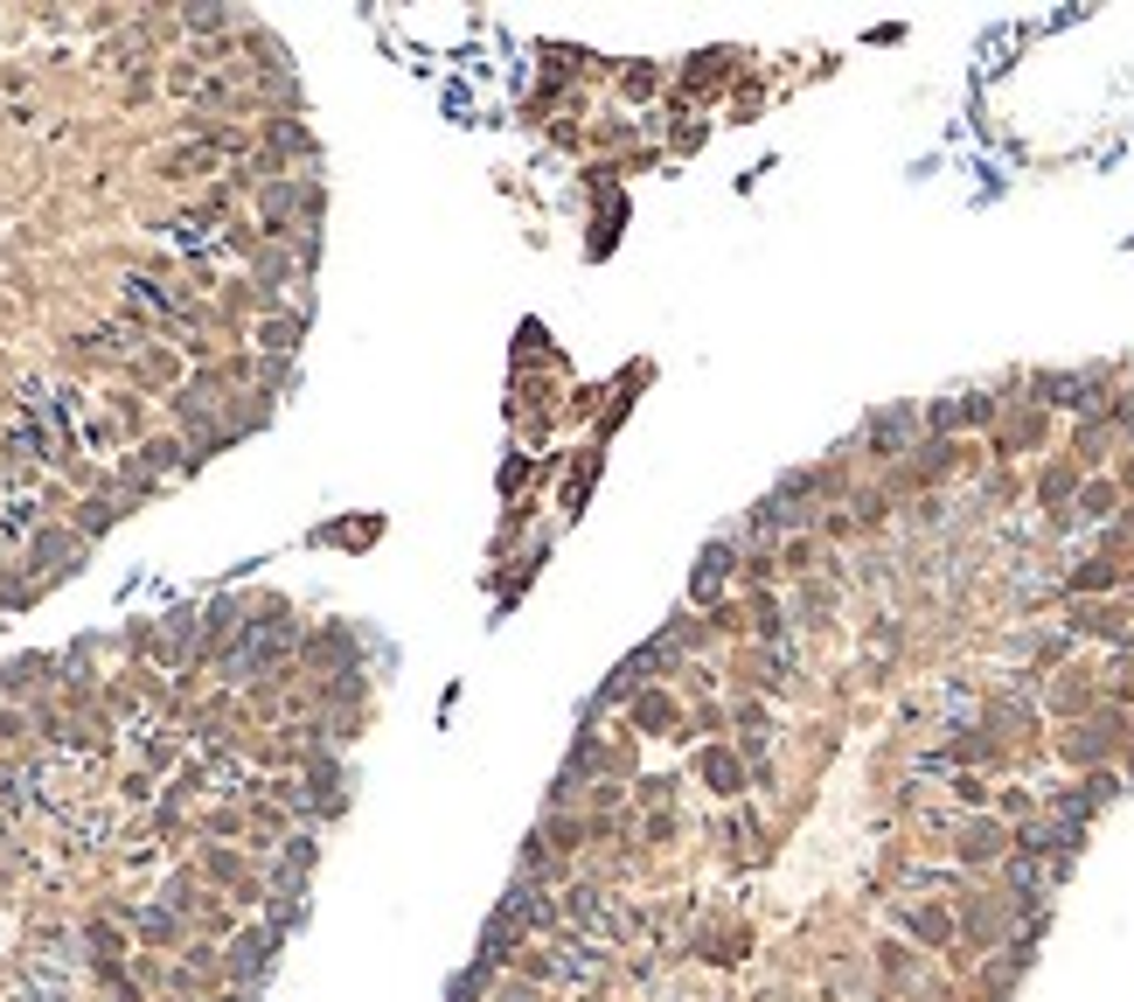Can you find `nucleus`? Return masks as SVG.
<instances>
[{"label": "nucleus", "instance_id": "f257e3e1", "mask_svg": "<svg viewBox=\"0 0 1134 1002\" xmlns=\"http://www.w3.org/2000/svg\"><path fill=\"white\" fill-rule=\"evenodd\" d=\"M1009 849H1016V828L1003 815H968L954 836V863L960 871H989V863H1009Z\"/></svg>", "mask_w": 1134, "mask_h": 1002}, {"label": "nucleus", "instance_id": "f03ea898", "mask_svg": "<svg viewBox=\"0 0 1134 1002\" xmlns=\"http://www.w3.org/2000/svg\"><path fill=\"white\" fill-rule=\"evenodd\" d=\"M495 912H501V919H516L529 940H536V933H557V926H564L557 898H551V884H536V877H516V884L501 892V905H495Z\"/></svg>", "mask_w": 1134, "mask_h": 1002}, {"label": "nucleus", "instance_id": "7ed1b4c3", "mask_svg": "<svg viewBox=\"0 0 1134 1002\" xmlns=\"http://www.w3.org/2000/svg\"><path fill=\"white\" fill-rule=\"evenodd\" d=\"M557 912H564V926H571L578 940H613V912H619V898H606L599 884H571V892L557 898Z\"/></svg>", "mask_w": 1134, "mask_h": 1002}, {"label": "nucleus", "instance_id": "20e7f679", "mask_svg": "<svg viewBox=\"0 0 1134 1002\" xmlns=\"http://www.w3.org/2000/svg\"><path fill=\"white\" fill-rule=\"evenodd\" d=\"M898 919H905V933H912V940H925V947H947V940L960 933V919L947 912V905H905Z\"/></svg>", "mask_w": 1134, "mask_h": 1002}, {"label": "nucleus", "instance_id": "39448f33", "mask_svg": "<svg viewBox=\"0 0 1134 1002\" xmlns=\"http://www.w3.org/2000/svg\"><path fill=\"white\" fill-rule=\"evenodd\" d=\"M696 773H704L717 793H745V766L731 759V752H704V759H696Z\"/></svg>", "mask_w": 1134, "mask_h": 1002}, {"label": "nucleus", "instance_id": "423d86ee", "mask_svg": "<svg viewBox=\"0 0 1134 1002\" xmlns=\"http://www.w3.org/2000/svg\"><path fill=\"white\" fill-rule=\"evenodd\" d=\"M1072 627H1079V634H1107V640H1127V620L1107 613V606H1079V613H1072Z\"/></svg>", "mask_w": 1134, "mask_h": 1002}, {"label": "nucleus", "instance_id": "0eeeda50", "mask_svg": "<svg viewBox=\"0 0 1134 1002\" xmlns=\"http://www.w3.org/2000/svg\"><path fill=\"white\" fill-rule=\"evenodd\" d=\"M905 432H912V411H884V419L871 425V446H884V452H898V446H905Z\"/></svg>", "mask_w": 1134, "mask_h": 1002}, {"label": "nucleus", "instance_id": "6e6552de", "mask_svg": "<svg viewBox=\"0 0 1134 1002\" xmlns=\"http://www.w3.org/2000/svg\"><path fill=\"white\" fill-rule=\"evenodd\" d=\"M731 571V543H710L704 564H696V592H717V578Z\"/></svg>", "mask_w": 1134, "mask_h": 1002}, {"label": "nucleus", "instance_id": "1a4fd4ad", "mask_svg": "<svg viewBox=\"0 0 1134 1002\" xmlns=\"http://www.w3.org/2000/svg\"><path fill=\"white\" fill-rule=\"evenodd\" d=\"M487 1002H543V981H529V975H501Z\"/></svg>", "mask_w": 1134, "mask_h": 1002}, {"label": "nucleus", "instance_id": "9d476101", "mask_svg": "<svg viewBox=\"0 0 1134 1002\" xmlns=\"http://www.w3.org/2000/svg\"><path fill=\"white\" fill-rule=\"evenodd\" d=\"M63 551H70V537H63V529H43V537L28 543V557H63Z\"/></svg>", "mask_w": 1134, "mask_h": 1002}, {"label": "nucleus", "instance_id": "9b49d317", "mask_svg": "<svg viewBox=\"0 0 1134 1002\" xmlns=\"http://www.w3.org/2000/svg\"><path fill=\"white\" fill-rule=\"evenodd\" d=\"M634 724H669V704H661V696H640V704H634Z\"/></svg>", "mask_w": 1134, "mask_h": 1002}, {"label": "nucleus", "instance_id": "f8f14e48", "mask_svg": "<svg viewBox=\"0 0 1134 1002\" xmlns=\"http://www.w3.org/2000/svg\"><path fill=\"white\" fill-rule=\"evenodd\" d=\"M1072 585H1079V592H1100V585H1113V564H1086Z\"/></svg>", "mask_w": 1134, "mask_h": 1002}, {"label": "nucleus", "instance_id": "ddd939ff", "mask_svg": "<svg viewBox=\"0 0 1134 1002\" xmlns=\"http://www.w3.org/2000/svg\"><path fill=\"white\" fill-rule=\"evenodd\" d=\"M675 801V780H648L640 787V808H669Z\"/></svg>", "mask_w": 1134, "mask_h": 1002}, {"label": "nucleus", "instance_id": "4468645a", "mask_svg": "<svg viewBox=\"0 0 1134 1002\" xmlns=\"http://www.w3.org/2000/svg\"><path fill=\"white\" fill-rule=\"evenodd\" d=\"M954 793H960V801H968V808H981V801H989V787H981L974 773H960V780H954Z\"/></svg>", "mask_w": 1134, "mask_h": 1002}, {"label": "nucleus", "instance_id": "2eb2a0df", "mask_svg": "<svg viewBox=\"0 0 1134 1002\" xmlns=\"http://www.w3.org/2000/svg\"><path fill=\"white\" fill-rule=\"evenodd\" d=\"M111 516H119V502H84V529H105Z\"/></svg>", "mask_w": 1134, "mask_h": 1002}, {"label": "nucleus", "instance_id": "dca6fc26", "mask_svg": "<svg viewBox=\"0 0 1134 1002\" xmlns=\"http://www.w3.org/2000/svg\"><path fill=\"white\" fill-rule=\"evenodd\" d=\"M1072 495V474H1044V502H1065Z\"/></svg>", "mask_w": 1134, "mask_h": 1002}]
</instances>
